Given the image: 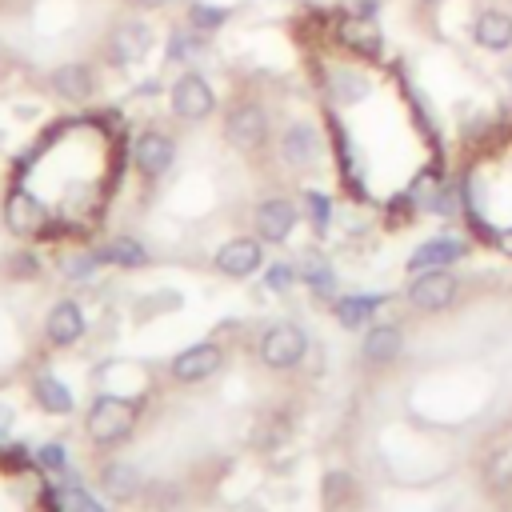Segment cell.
Here are the masks:
<instances>
[{
  "label": "cell",
  "mask_w": 512,
  "mask_h": 512,
  "mask_svg": "<svg viewBox=\"0 0 512 512\" xmlns=\"http://www.w3.org/2000/svg\"><path fill=\"white\" fill-rule=\"evenodd\" d=\"M0 68H4V52H0Z\"/></svg>",
  "instance_id": "d590c367"
},
{
  "label": "cell",
  "mask_w": 512,
  "mask_h": 512,
  "mask_svg": "<svg viewBox=\"0 0 512 512\" xmlns=\"http://www.w3.org/2000/svg\"><path fill=\"white\" fill-rule=\"evenodd\" d=\"M496 244H500V252H504V256H512V224H508L504 232H496Z\"/></svg>",
  "instance_id": "d6a6232c"
},
{
  "label": "cell",
  "mask_w": 512,
  "mask_h": 512,
  "mask_svg": "<svg viewBox=\"0 0 512 512\" xmlns=\"http://www.w3.org/2000/svg\"><path fill=\"white\" fill-rule=\"evenodd\" d=\"M132 428H136V404L124 400V396H100V400L88 408V416H84L88 440H92V444H104V448L128 440Z\"/></svg>",
  "instance_id": "5b68a950"
},
{
  "label": "cell",
  "mask_w": 512,
  "mask_h": 512,
  "mask_svg": "<svg viewBox=\"0 0 512 512\" xmlns=\"http://www.w3.org/2000/svg\"><path fill=\"white\" fill-rule=\"evenodd\" d=\"M100 264H104V260H100V252H96V248H88V252H72V256H64L60 272H64L68 280H88Z\"/></svg>",
  "instance_id": "4316f807"
},
{
  "label": "cell",
  "mask_w": 512,
  "mask_h": 512,
  "mask_svg": "<svg viewBox=\"0 0 512 512\" xmlns=\"http://www.w3.org/2000/svg\"><path fill=\"white\" fill-rule=\"evenodd\" d=\"M420 4H440V0H420Z\"/></svg>",
  "instance_id": "e575fe53"
},
{
  "label": "cell",
  "mask_w": 512,
  "mask_h": 512,
  "mask_svg": "<svg viewBox=\"0 0 512 512\" xmlns=\"http://www.w3.org/2000/svg\"><path fill=\"white\" fill-rule=\"evenodd\" d=\"M204 48H208V32H200V28H192V24L184 20V24H176V28L168 32V40H164V64H168V68H172V64H192Z\"/></svg>",
  "instance_id": "ffe728a7"
},
{
  "label": "cell",
  "mask_w": 512,
  "mask_h": 512,
  "mask_svg": "<svg viewBox=\"0 0 512 512\" xmlns=\"http://www.w3.org/2000/svg\"><path fill=\"white\" fill-rule=\"evenodd\" d=\"M212 264L228 280H248V276H256L264 268V240L260 236H232V240H224L216 248Z\"/></svg>",
  "instance_id": "7c38bea8"
},
{
  "label": "cell",
  "mask_w": 512,
  "mask_h": 512,
  "mask_svg": "<svg viewBox=\"0 0 512 512\" xmlns=\"http://www.w3.org/2000/svg\"><path fill=\"white\" fill-rule=\"evenodd\" d=\"M152 48H156L152 24L140 20V16H128V20H120V24H112V28L104 32L100 56H104V64H112V68H136V64H144V60L152 56Z\"/></svg>",
  "instance_id": "6da1fadb"
},
{
  "label": "cell",
  "mask_w": 512,
  "mask_h": 512,
  "mask_svg": "<svg viewBox=\"0 0 512 512\" xmlns=\"http://www.w3.org/2000/svg\"><path fill=\"white\" fill-rule=\"evenodd\" d=\"M348 12H360V16H380V0H352Z\"/></svg>",
  "instance_id": "1f68e13d"
},
{
  "label": "cell",
  "mask_w": 512,
  "mask_h": 512,
  "mask_svg": "<svg viewBox=\"0 0 512 512\" xmlns=\"http://www.w3.org/2000/svg\"><path fill=\"white\" fill-rule=\"evenodd\" d=\"M220 132H224V140L236 152H260L268 144V136H272V120H268V112H264L260 100H248L244 96V100H232L224 108Z\"/></svg>",
  "instance_id": "3957f363"
},
{
  "label": "cell",
  "mask_w": 512,
  "mask_h": 512,
  "mask_svg": "<svg viewBox=\"0 0 512 512\" xmlns=\"http://www.w3.org/2000/svg\"><path fill=\"white\" fill-rule=\"evenodd\" d=\"M232 4H216V0H188V8H184V20L192 24V28H200V32H208V36H216L228 20H232Z\"/></svg>",
  "instance_id": "d4e9b609"
},
{
  "label": "cell",
  "mask_w": 512,
  "mask_h": 512,
  "mask_svg": "<svg viewBox=\"0 0 512 512\" xmlns=\"http://www.w3.org/2000/svg\"><path fill=\"white\" fill-rule=\"evenodd\" d=\"M332 44L360 60V64H380L384 60V32H380V20L376 16H360V12H340L336 24H332Z\"/></svg>",
  "instance_id": "7a4b0ae2"
},
{
  "label": "cell",
  "mask_w": 512,
  "mask_h": 512,
  "mask_svg": "<svg viewBox=\"0 0 512 512\" xmlns=\"http://www.w3.org/2000/svg\"><path fill=\"white\" fill-rule=\"evenodd\" d=\"M220 360H224L220 344L200 340V344H188L184 352H176L172 364H168V372H172V380H180V384H200V380H208V376L220 368Z\"/></svg>",
  "instance_id": "9a60e30c"
},
{
  "label": "cell",
  "mask_w": 512,
  "mask_h": 512,
  "mask_svg": "<svg viewBox=\"0 0 512 512\" xmlns=\"http://www.w3.org/2000/svg\"><path fill=\"white\" fill-rule=\"evenodd\" d=\"M48 88L64 104H88L100 92V76H96V68L88 60H64V64H56L48 72Z\"/></svg>",
  "instance_id": "8fae6325"
},
{
  "label": "cell",
  "mask_w": 512,
  "mask_h": 512,
  "mask_svg": "<svg viewBox=\"0 0 512 512\" xmlns=\"http://www.w3.org/2000/svg\"><path fill=\"white\" fill-rule=\"evenodd\" d=\"M68 512H108L92 492H84V488H68Z\"/></svg>",
  "instance_id": "f546056e"
},
{
  "label": "cell",
  "mask_w": 512,
  "mask_h": 512,
  "mask_svg": "<svg viewBox=\"0 0 512 512\" xmlns=\"http://www.w3.org/2000/svg\"><path fill=\"white\" fill-rule=\"evenodd\" d=\"M32 400H36L44 412H52V416L72 412V392H68V384H60V376H52V372H36V376H32Z\"/></svg>",
  "instance_id": "603a6c76"
},
{
  "label": "cell",
  "mask_w": 512,
  "mask_h": 512,
  "mask_svg": "<svg viewBox=\"0 0 512 512\" xmlns=\"http://www.w3.org/2000/svg\"><path fill=\"white\" fill-rule=\"evenodd\" d=\"M380 304H384V296L356 292V296H336V300H332V312H336V320H340L344 328H364V324L380 312Z\"/></svg>",
  "instance_id": "7402d4cb"
},
{
  "label": "cell",
  "mask_w": 512,
  "mask_h": 512,
  "mask_svg": "<svg viewBox=\"0 0 512 512\" xmlns=\"http://www.w3.org/2000/svg\"><path fill=\"white\" fill-rule=\"evenodd\" d=\"M256 352H260L264 368H272V372H288V368H296V364L308 356V336H304L296 324L280 320V324H272V328L260 332Z\"/></svg>",
  "instance_id": "52a82bcc"
},
{
  "label": "cell",
  "mask_w": 512,
  "mask_h": 512,
  "mask_svg": "<svg viewBox=\"0 0 512 512\" xmlns=\"http://www.w3.org/2000/svg\"><path fill=\"white\" fill-rule=\"evenodd\" d=\"M280 160L296 172H308L324 160V136L312 120H292L284 132H280Z\"/></svg>",
  "instance_id": "30bf717a"
},
{
  "label": "cell",
  "mask_w": 512,
  "mask_h": 512,
  "mask_svg": "<svg viewBox=\"0 0 512 512\" xmlns=\"http://www.w3.org/2000/svg\"><path fill=\"white\" fill-rule=\"evenodd\" d=\"M40 464L52 468V472L64 468V448H60V444H44V448H40Z\"/></svg>",
  "instance_id": "4dcf8cb0"
},
{
  "label": "cell",
  "mask_w": 512,
  "mask_h": 512,
  "mask_svg": "<svg viewBox=\"0 0 512 512\" xmlns=\"http://www.w3.org/2000/svg\"><path fill=\"white\" fill-rule=\"evenodd\" d=\"M304 212H308L312 228H316V232H324V228H328V220H332V200H328L324 192L308 188V192H304Z\"/></svg>",
  "instance_id": "83f0119b"
},
{
  "label": "cell",
  "mask_w": 512,
  "mask_h": 512,
  "mask_svg": "<svg viewBox=\"0 0 512 512\" xmlns=\"http://www.w3.org/2000/svg\"><path fill=\"white\" fill-rule=\"evenodd\" d=\"M292 280H296V268L284 264V260H272V264L264 268V288H268V292H288Z\"/></svg>",
  "instance_id": "f1b7e54d"
},
{
  "label": "cell",
  "mask_w": 512,
  "mask_h": 512,
  "mask_svg": "<svg viewBox=\"0 0 512 512\" xmlns=\"http://www.w3.org/2000/svg\"><path fill=\"white\" fill-rule=\"evenodd\" d=\"M296 276H300L312 292H320V296H332V292H336V272H332L324 260H316V256H312V260H304V264L296 268Z\"/></svg>",
  "instance_id": "484cf974"
},
{
  "label": "cell",
  "mask_w": 512,
  "mask_h": 512,
  "mask_svg": "<svg viewBox=\"0 0 512 512\" xmlns=\"http://www.w3.org/2000/svg\"><path fill=\"white\" fill-rule=\"evenodd\" d=\"M172 164H176V140L164 128H140L132 140V168L144 180H160L168 176Z\"/></svg>",
  "instance_id": "ba28073f"
},
{
  "label": "cell",
  "mask_w": 512,
  "mask_h": 512,
  "mask_svg": "<svg viewBox=\"0 0 512 512\" xmlns=\"http://www.w3.org/2000/svg\"><path fill=\"white\" fill-rule=\"evenodd\" d=\"M316 64H320L316 80H320V92L328 96V104L348 108V104H360V100L372 92L368 68H364L360 60H332V56H324V60H316Z\"/></svg>",
  "instance_id": "277c9868"
},
{
  "label": "cell",
  "mask_w": 512,
  "mask_h": 512,
  "mask_svg": "<svg viewBox=\"0 0 512 512\" xmlns=\"http://www.w3.org/2000/svg\"><path fill=\"white\" fill-rule=\"evenodd\" d=\"M84 328H88V320H84V308H80L76 300H56V304L48 308V320H44L48 344L68 348V344H76V340L84 336Z\"/></svg>",
  "instance_id": "ac0fdd59"
},
{
  "label": "cell",
  "mask_w": 512,
  "mask_h": 512,
  "mask_svg": "<svg viewBox=\"0 0 512 512\" xmlns=\"http://www.w3.org/2000/svg\"><path fill=\"white\" fill-rule=\"evenodd\" d=\"M468 256V240L460 236H432L424 244L412 248L408 256V272H428V268H452L456 260Z\"/></svg>",
  "instance_id": "e0dca14e"
},
{
  "label": "cell",
  "mask_w": 512,
  "mask_h": 512,
  "mask_svg": "<svg viewBox=\"0 0 512 512\" xmlns=\"http://www.w3.org/2000/svg\"><path fill=\"white\" fill-rule=\"evenodd\" d=\"M96 252L104 264H116V268H144L148 264V248L136 236H108Z\"/></svg>",
  "instance_id": "cb8c5ba5"
},
{
  "label": "cell",
  "mask_w": 512,
  "mask_h": 512,
  "mask_svg": "<svg viewBox=\"0 0 512 512\" xmlns=\"http://www.w3.org/2000/svg\"><path fill=\"white\" fill-rule=\"evenodd\" d=\"M124 4H128V8H148V12H152V8H164L168 0H124Z\"/></svg>",
  "instance_id": "836d02e7"
},
{
  "label": "cell",
  "mask_w": 512,
  "mask_h": 512,
  "mask_svg": "<svg viewBox=\"0 0 512 512\" xmlns=\"http://www.w3.org/2000/svg\"><path fill=\"white\" fill-rule=\"evenodd\" d=\"M296 220H300V212L288 196H264L252 212V228L264 244H284L296 232Z\"/></svg>",
  "instance_id": "4fadbf2b"
},
{
  "label": "cell",
  "mask_w": 512,
  "mask_h": 512,
  "mask_svg": "<svg viewBox=\"0 0 512 512\" xmlns=\"http://www.w3.org/2000/svg\"><path fill=\"white\" fill-rule=\"evenodd\" d=\"M468 36H472V44H476L480 52H488V56L512 52V12H508V8H496V4L480 8V12L472 16Z\"/></svg>",
  "instance_id": "5bb4252c"
},
{
  "label": "cell",
  "mask_w": 512,
  "mask_h": 512,
  "mask_svg": "<svg viewBox=\"0 0 512 512\" xmlns=\"http://www.w3.org/2000/svg\"><path fill=\"white\" fill-rule=\"evenodd\" d=\"M404 352V332L396 324H368L360 340V356L368 364H392Z\"/></svg>",
  "instance_id": "d6986e66"
},
{
  "label": "cell",
  "mask_w": 512,
  "mask_h": 512,
  "mask_svg": "<svg viewBox=\"0 0 512 512\" xmlns=\"http://www.w3.org/2000/svg\"><path fill=\"white\" fill-rule=\"evenodd\" d=\"M456 296H460V280L448 268L412 272V280H408V304L416 312H444Z\"/></svg>",
  "instance_id": "9c48e42d"
},
{
  "label": "cell",
  "mask_w": 512,
  "mask_h": 512,
  "mask_svg": "<svg viewBox=\"0 0 512 512\" xmlns=\"http://www.w3.org/2000/svg\"><path fill=\"white\" fill-rule=\"evenodd\" d=\"M168 112L184 124H200L216 112V88L208 84V76L200 72H180L172 84H168Z\"/></svg>",
  "instance_id": "8992f818"
},
{
  "label": "cell",
  "mask_w": 512,
  "mask_h": 512,
  "mask_svg": "<svg viewBox=\"0 0 512 512\" xmlns=\"http://www.w3.org/2000/svg\"><path fill=\"white\" fill-rule=\"evenodd\" d=\"M100 488H104V496H112L116 504H124V500H136L140 496L144 476H140V468H132L124 460H112V464L100 468Z\"/></svg>",
  "instance_id": "44dd1931"
},
{
  "label": "cell",
  "mask_w": 512,
  "mask_h": 512,
  "mask_svg": "<svg viewBox=\"0 0 512 512\" xmlns=\"http://www.w3.org/2000/svg\"><path fill=\"white\" fill-rule=\"evenodd\" d=\"M4 224H8V232H16V236H44V228H48V208H44L32 192L12 188L8 200H4Z\"/></svg>",
  "instance_id": "2e32d148"
}]
</instances>
